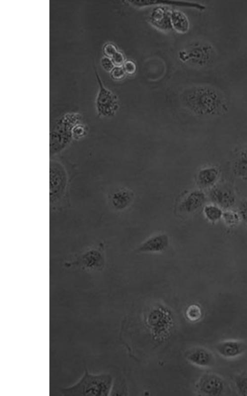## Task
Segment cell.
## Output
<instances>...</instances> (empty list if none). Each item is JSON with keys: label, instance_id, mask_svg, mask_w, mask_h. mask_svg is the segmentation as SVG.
<instances>
[{"label": "cell", "instance_id": "6da1fadb", "mask_svg": "<svg viewBox=\"0 0 247 396\" xmlns=\"http://www.w3.org/2000/svg\"><path fill=\"white\" fill-rule=\"evenodd\" d=\"M113 381V377L109 373H91L85 368L76 383L62 388L60 392L66 396H107L112 392Z\"/></svg>", "mask_w": 247, "mask_h": 396}, {"label": "cell", "instance_id": "7a4b0ae2", "mask_svg": "<svg viewBox=\"0 0 247 396\" xmlns=\"http://www.w3.org/2000/svg\"><path fill=\"white\" fill-rule=\"evenodd\" d=\"M82 121V115L77 112H67L59 117L50 132V154L54 155L63 150L73 140L74 126Z\"/></svg>", "mask_w": 247, "mask_h": 396}, {"label": "cell", "instance_id": "3957f363", "mask_svg": "<svg viewBox=\"0 0 247 396\" xmlns=\"http://www.w3.org/2000/svg\"><path fill=\"white\" fill-rule=\"evenodd\" d=\"M50 209L57 210L66 205L68 177L62 164L56 160L50 162Z\"/></svg>", "mask_w": 247, "mask_h": 396}, {"label": "cell", "instance_id": "277c9868", "mask_svg": "<svg viewBox=\"0 0 247 396\" xmlns=\"http://www.w3.org/2000/svg\"><path fill=\"white\" fill-rule=\"evenodd\" d=\"M182 99L188 108L199 114H212L217 110L215 99L208 90L203 88L185 90L182 94Z\"/></svg>", "mask_w": 247, "mask_h": 396}, {"label": "cell", "instance_id": "5b68a950", "mask_svg": "<svg viewBox=\"0 0 247 396\" xmlns=\"http://www.w3.org/2000/svg\"><path fill=\"white\" fill-rule=\"evenodd\" d=\"M93 68L98 85V90L95 101L97 114L101 118L111 117L115 115L119 109L118 98L115 93L104 85L95 66H93Z\"/></svg>", "mask_w": 247, "mask_h": 396}, {"label": "cell", "instance_id": "8992f818", "mask_svg": "<svg viewBox=\"0 0 247 396\" xmlns=\"http://www.w3.org/2000/svg\"><path fill=\"white\" fill-rule=\"evenodd\" d=\"M105 259L102 252L96 248H90L77 254L65 262L66 267L85 271H96L102 269Z\"/></svg>", "mask_w": 247, "mask_h": 396}, {"label": "cell", "instance_id": "52a82bcc", "mask_svg": "<svg viewBox=\"0 0 247 396\" xmlns=\"http://www.w3.org/2000/svg\"><path fill=\"white\" fill-rule=\"evenodd\" d=\"M197 391L202 395L216 396L223 394L225 389V383L219 376L214 374L203 375L196 385Z\"/></svg>", "mask_w": 247, "mask_h": 396}, {"label": "cell", "instance_id": "ba28073f", "mask_svg": "<svg viewBox=\"0 0 247 396\" xmlns=\"http://www.w3.org/2000/svg\"><path fill=\"white\" fill-rule=\"evenodd\" d=\"M209 197L215 205L225 208L232 206L236 199L235 193L231 187L223 183L212 187Z\"/></svg>", "mask_w": 247, "mask_h": 396}, {"label": "cell", "instance_id": "9c48e42d", "mask_svg": "<svg viewBox=\"0 0 247 396\" xmlns=\"http://www.w3.org/2000/svg\"><path fill=\"white\" fill-rule=\"evenodd\" d=\"M153 7L148 16L149 23L163 32H168L172 30L170 20L171 9L168 6L163 5Z\"/></svg>", "mask_w": 247, "mask_h": 396}, {"label": "cell", "instance_id": "30bf717a", "mask_svg": "<svg viewBox=\"0 0 247 396\" xmlns=\"http://www.w3.org/2000/svg\"><path fill=\"white\" fill-rule=\"evenodd\" d=\"M131 6L142 8L149 6L163 5L166 6H178L183 7L196 8L199 9L204 8V6L196 2L182 0H135L125 1Z\"/></svg>", "mask_w": 247, "mask_h": 396}, {"label": "cell", "instance_id": "8fae6325", "mask_svg": "<svg viewBox=\"0 0 247 396\" xmlns=\"http://www.w3.org/2000/svg\"><path fill=\"white\" fill-rule=\"evenodd\" d=\"M246 346L242 341L228 340L219 343L216 349L217 353L226 358H234L241 355L245 351Z\"/></svg>", "mask_w": 247, "mask_h": 396}, {"label": "cell", "instance_id": "7c38bea8", "mask_svg": "<svg viewBox=\"0 0 247 396\" xmlns=\"http://www.w3.org/2000/svg\"><path fill=\"white\" fill-rule=\"evenodd\" d=\"M186 358L191 364L205 368L211 366L214 360L212 354L208 349L200 347L190 350Z\"/></svg>", "mask_w": 247, "mask_h": 396}, {"label": "cell", "instance_id": "4fadbf2b", "mask_svg": "<svg viewBox=\"0 0 247 396\" xmlns=\"http://www.w3.org/2000/svg\"><path fill=\"white\" fill-rule=\"evenodd\" d=\"M169 244L168 238L165 234L154 236L143 243L138 250L143 252H157L165 250Z\"/></svg>", "mask_w": 247, "mask_h": 396}, {"label": "cell", "instance_id": "5bb4252c", "mask_svg": "<svg viewBox=\"0 0 247 396\" xmlns=\"http://www.w3.org/2000/svg\"><path fill=\"white\" fill-rule=\"evenodd\" d=\"M205 200L206 196L202 191H194L184 198L181 203L180 208L185 212H193L200 208Z\"/></svg>", "mask_w": 247, "mask_h": 396}, {"label": "cell", "instance_id": "9a60e30c", "mask_svg": "<svg viewBox=\"0 0 247 396\" xmlns=\"http://www.w3.org/2000/svg\"><path fill=\"white\" fill-rule=\"evenodd\" d=\"M220 176V170L216 166H208L201 169L197 174L198 183L203 187H213Z\"/></svg>", "mask_w": 247, "mask_h": 396}, {"label": "cell", "instance_id": "2e32d148", "mask_svg": "<svg viewBox=\"0 0 247 396\" xmlns=\"http://www.w3.org/2000/svg\"><path fill=\"white\" fill-rule=\"evenodd\" d=\"M172 30L179 34L186 33L189 29L190 23L187 16L182 11L171 9L170 14Z\"/></svg>", "mask_w": 247, "mask_h": 396}, {"label": "cell", "instance_id": "e0dca14e", "mask_svg": "<svg viewBox=\"0 0 247 396\" xmlns=\"http://www.w3.org/2000/svg\"><path fill=\"white\" fill-rule=\"evenodd\" d=\"M132 194L126 190H120L114 192L111 197L112 206L118 210L126 208L130 204Z\"/></svg>", "mask_w": 247, "mask_h": 396}, {"label": "cell", "instance_id": "ac0fdd59", "mask_svg": "<svg viewBox=\"0 0 247 396\" xmlns=\"http://www.w3.org/2000/svg\"><path fill=\"white\" fill-rule=\"evenodd\" d=\"M233 171L238 177L247 180V150L238 152L233 162Z\"/></svg>", "mask_w": 247, "mask_h": 396}, {"label": "cell", "instance_id": "d6986e66", "mask_svg": "<svg viewBox=\"0 0 247 396\" xmlns=\"http://www.w3.org/2000/svg\"><path fill=\"white\" fill-rule=\"evenodd\" d=\"M204 212L207 219L212 222L218 220L223 215L221 209L215 204L206 205L204 208Z\"/></svg>", "mask_w": 247, "mask_h": 396}, {"label": "cell", "instance_id": "ffe728a7", "mask_svg": "<svg viewBox=\"0 0 247 396\" xmlns=\"http://www.w3.org/2000/svg\"><path fill=\"white\" fill-rule=\"evenodd\" d=\"M88 132V126L82 121L75 124L72 130L73 140H80L84 138Z\"/></svg>", "mask_w": 247, "mask_h": 396}, {"label": "cell", "instance_id": "44dd1931", "mask_svg": "<svg viewBox=\"0 0 247 396\" xmlns=\"http://www.w3.org/2000/svg\"><path fill=\"white\" fill-rule=\"evenodd\" d=\"M185 314L189 320L196 322L200 320L202 317V310L199 305L193 304L189 305L187 308Z\"/></svg>", "mask_w": 247, "mask_h": 396}, {"label": "cell", "instance_id": "7402d4cb", "mask_svg": "<svg viewBox=\"0 0 247 396\" xmlns=\"http://www.w3.org/2000/svg\"><path fill=\"white\" fill-rule=\"evenodd\" d=\"M235 386L241 395L247 396V375L238 376L235 380Z\"/></svg>", "mask_w": 247, "mask_h": 396}, {"label": "cell", "instance_id": "603a6c76", "mask_svg": "<svg viewBox=\"0 0 247 396\" xmlns=\"http://www.w3.org/2000/svg\"><path fill=\"white\" fill-rule=\"evenodd\" d=\"M118 50L117 46L112 42H107L102 47L104 55L110 58H112Z\"/></svg>", "mask_w": 247, "mask_h": 396}, {"label": "cell", "instance_id": "cb8c5ba5", "mask_svg": "<svg viewBox=\"0 0 247 396\" xmlns=\"http://www.w3.org/2000/svg\"><path fill=\"white\" fill-rule=\"evenodd\" d=\"M110 73L111 78L116 81L124 79L126 75L123 66H115Z\"/></svg>", "mask_w": 247, "mask_h": 396}, {"label": "cell", "instance_id": "d4e9b609", "mask_svg": "<svg viewBox=\"0 0 247 396\" xmlns=\"http://www.w3.org/2000/svg\"><path fill=\"white\" fill-rule=\"evenodd\" d=\"M123 67L126 75H132L137 70V66L135 62L131 59L126 60L123 65Z\"/></svg>", "mask_w": 247, "mask_h": 396}, {"label": "cell", "instance_id": "484cf974", "mask_svg": "<svg viewBox=\"0 0 247 396\" xmlns=\"http://www.w3.org/2000/svg\"><path fill=\"white\" fill-rule=\"evenodd\" d=\"M100 65L102 68L107 72H111L115 66L111 58L103 56L100 58Z\"/></svg>", "mask_w": 247, "mask_h": 396}, {"label": "cell", "instance_id": "4316f807", "mask_svg": "<svg viewBox=\"0 0 247 396\" xmlns=\"http://www.w3.org/2000/svg\"><path fill=\"white\" fill-rule=\"evenodd\" d=\"M222 216L226 223L229 225L235 224L239 220L238 215L233 211H227L223 213Z\"/></svg>", "mask_w": 247, "mask_h": 396}, {"label": "cell", "instance_id": "83f0119b", "mask_svg": "<svg viewBox=\"0 0 247 396\" xmlns=\"http://www.w3.org/2000/svg\"><path fill=\"white\" fill-rule=\"evenodd\" d=\"M111 59L115 66H123L126 60L124 53L120 50H118Z\"/></svg>", "mask_w": 247, "mask_h": 396}, {"label": "cell", "instance_id": "f1b7e54d", "mask_svg": "<svg viewBox=\"0 0 247 396\" xmlns=\"http://www.w3.org/2000/svg\"><path fill=\"white\" fill-rule=\"evenodd\" d=\"M240 214L243 219L247 222V200L242 203L240 207Z\"/></svg>", "mask_w": 247, "mask_h": 396}]
</instances>
